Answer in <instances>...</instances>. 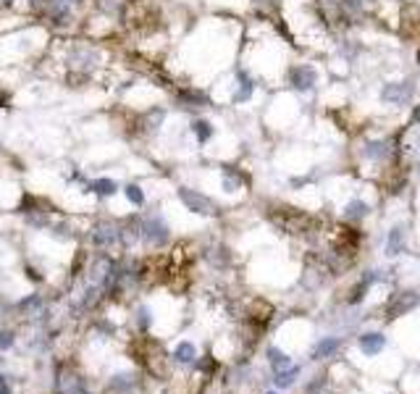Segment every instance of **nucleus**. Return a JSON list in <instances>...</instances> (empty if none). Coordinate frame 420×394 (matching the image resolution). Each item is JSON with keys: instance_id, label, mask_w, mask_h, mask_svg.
<instances>
[{"instance_id": "nucleus-6", "label": "nucleus", "mask_w": 420, "mask_h": 394, "mask_svg": "<svg viewBox=\"0 0 420 394\" xmlns=\"http://www.w3.org/2000/svg\"><path fill=\"white\" fill-rule=\"evenodd\" d=\"M176 195L182 200V205L187 210H192L197 216H216L218 213V203L213 197H208L200 189H192V187H179Z\"/></svg>"}, {"instance_id": "nucleus-23", "label": "nucleus", "mask_w": 420, "mask_h": 394, "mask_svg": "<svg viewBox=\"0 0 420 394\" xmlns=\"http://www.w3.org/2000/svg\"><path fill=\"white\" fill-rule=\"evenodd\" d=\"M137 321H140L142 331H145V328H150V323H152L150 307H140V310H137Z\"/></svg>"}, {"instance_id": "nucleus-19", "label": "nucleus", "mask_w": 420, "mask_h": 394, "mask_svg": "<svg viewBox=\"0 0 420 394\" xmlns=\"http://www.w3.org/2000/svg\"><path fill=\"white\" fill-rule=\"evenodd\" d=\"M300 376V368L297 365H289V368H284V371L276 373V379H273V384L279 386V389H287V386H291V381Z\"/></svg>"}, {"instance_id": "nucleus-18", "label": "nucleus", "mask_w": 420, "mask_h": 394, "mask_svg": "<svg viewBox=\"0 0 420 394\" xmlns=\"http://www.w3.org/2000/svg\"><path fill=\"white\" fill-rule=\"evenodd\" d=\"M268 363L276 373L289 368V358H287V352H281L279 347H268Z\"/></svg>"}, {"instance_id": "nucleus-30", "label": "nucleus", "mask_w": 420, "mask_h": 394, "mask_svg": "<svg viewBox=\"0 0 420 394\" xmlns=\"http://www.w3.org/2000/svg\"><path fill=\"white\" fill-rule=\"evenodd\" d=\"M270 394H276V392H270Z\"/></svg>"}, {"instance_id": "nucleus-25", "label": "nucleus", "mask_w": 420, "mask_h": 394, "mask_svg": "<svg viewBox=\"0 0 420 394\" xmlns=\"http://www.w3.org/2000/svg\"><path fill=\"white\" fill-rule=\"evenodd\" d=\"M13 347V334L11 331H0V350H11Z\"/></svg>"}, {"instance_id": "nucleus-2", "label": "nucleus", "mask_w": 420, "mask_h": 394, "mask_svg": "<svg viewBox=\"0 0 420 394\" xmlns=\"http://www.w3.org/2000/svg\"><path fill=\"white\" fill-rule=\"evenodd\" d=\"M420 98V87L415 77H402V79H389L378 89V103L394 110L412 108L415 100Z\"/></svg>"}, {"instance_id": "nucleus-26", "label": "nucleus", "mask_w": 420, "mask_h": 394, "mask_svg": "<svg viewBox=\"0 0 420 394\" xmlns=\"http://www.w3.org/2000/svg\"><path fill=\"white\" fill-rule=\"evenodd\" d=\"M200 368H203V371H210V368H213V360H203L200 363Z\"/></svg>"}, {"instance_id": "nucleus-13", "label": "nucleus", "mask_w": 420, "mask_h": 394, "mask_svg": "<svg viewBox=\"0 0 420 394\" xmlns=\"http://www.w3.org/2000/svg\"><path fill=\"white\" fill-rule=\"evenodd\" d=\"M339 3H342V8H345V11L349 13L357 24H360V19L370 16V13L376 11L384 0H339Z\"/></svg>"}, {"instance_id": "nucleus-1", "label": "nucleus", "mask_w": 420, "mask_h": 394, "mask_svg": "<svg viewBox=\"0 0 420 394\" xmlns=\"http://www.w3.org/2000/svg\"><path fill=\"white\" fill-rule=\"evenodd\" d=\"M405 131H384V134H365L355 145V153L360 163L373 166L381 171V176L399 161H405Z\"/></svg>"}, {"instance_id": "nucleus-12", "label": "nucleus", "mask_w": 420, "mask_h": 394, "mask_svg": "<svg viewBox=\"0 0 420 394\" xmlns=\"http://www.w3.org/2000/svg\"><path fill=\"white\" fill-rule=\"evenodd\" d=\"M418 302H420V297L415 295V292H399V295H394V300L389 302L386 316L389 318L405 316V313H410L412 307H418Z\"/></svg>"}, {"instance_id": "nucleus-9", "label": "nucleus", "mask_w": 420, "mask_h": 394, "mask_svg": "<svg viewBox=\"0 0 420 394\" xmlns=\"http://www.w3.org/2000/svg\"><path fill=\"white\" fill-rule=\"evenodd\" d=\"M189 131H192L194 143L205 147V145L213 143V137H216V124L208 119V116H192L189 119Z\"/></svg>"}, {"instance_id": "nucleus-8", "label": "nucleus", "mask_w": 420, "mask_h": 394, "mask_svg": "<svg viewBox=\"0 0 420 394\" xmlns=\"http://www.w3.org/2000/svg\"><path fill=\"white\" fill-rule=\"evenodd\" d=\"M252 184V176L237 163H226L221 166V189L229 192V195H234L239 189H247Z\"/></svg>"}, {"instance_id": "nucleus-16", "label": "nucleus", "mask_w": 420, "mask_h": 394, "mask_svg": "<svg viewBox=\"0 0 420 394\" xmlns=\"http://www.w3.org/2000/svg\"><path fill=\"white\" fill-rule=\"evenodd\" d=\"M89 192H95L100 197H110L119 192V184L113 179H95V182H89Z\"/></svg>"}, {"instance_id": "nucleus-11", "label": "nucleus", "mask_w": 420, "mask_h": 394, "mask_svg": "<svg viewBox=\"0 0 420 394\" xmlns=\"http://www.w3.org/2000/svg\"><path fill=\"white\" fill-rule=\"evenodd\" d=\"M384 250H386L389 258L402 255V252L407 250V226H405V224H397V226L389 229L386 242H384Z\"/></svg>"}, {"instance_id": "nucleus-27", "label": "nucleus", "mask_w": 420, "mask_h": 394, "mask_svg": "<svg viewBox=\"0 0 420 394\" xmlns=\"http://www.w3.org/2000/svg\"><path fill=\"white\" fill-rule=\"evenodd\" d=\"M74 394H89V392H87L85 386H76V389H74Z\"/></svg>"}, {"instance_id": "nucleus-5", "label": "nucleus", "mask_w": 420, "mask_h": 394, "mask_svg": "<svg viewBox=\"0 0 420 394\" xmlns=\"http://www.w3.org/2000/svg\"><path fill=\"white\" fill-rule=\"evenodd\" d=\"M173 105L179 110H187L192 116H203V110L216 108L213 95L208 89L197 87V85H184V87L173 89Z\"/></svg>"}, {"instance_id": "nucleus-21", "label": "nucleus", "mask_w": 420, "mask_h": 394, "mask_svg": "<svg viewBox=\"0 0 420 394\" xmlns=\"http://www.w3.org/2000/svg\"><path fill=\"white\" fill-rule=\"evenodd\" d=\"M336 347H339V340H324L315 344V350H312V358H328V355H334Z\"/></svg>"}, {"instance_id": "nucleus-22", "label": "nucleus", "mask_w": 420, "mask_h": 394, "mask_svg": "<svg viewBox=\"0 0 420 394\" xmlns=\"http://www.w3.org/2000/svg\"><path fill=\"white\" fill-rule=\"evenodd\" d=\"M124 195H126V200H129L131 205H137V208L145 205V192H142L140 184H126L124 187Z\"/></svg>"}, {"instance_id": "nucleus-3", "label": "nucleus", "mask_w": 420, "mask_h": 394, "mask_svg": "<svg viewBox=\"0 0 420 394\" xmlns=\"http://www.w3.org/2000/svg\"><path fill=\"white\" fill-rule=\"evenodd\" d=\"M321 68L310 61H294V64L287 66V71H284V85L289 89L291 95H297V98H305V95H312L315 89L321 87Z\"/></svg>"}, {"instance_id": "nucleus-4", "label": "nucleus", "mask_w": 420, "mask_h": 394, "mask_svg": "<svg viewBox=\"0 0 420 394\" xmlns=\"http://www.w3.org/2000/svg\"><path fill=\"white\" fill-rule=\"evenodd\" d=\"M258 87H260V79L249 71L247 66L237 61L234 68H231V95H229V105L239 108V105L252 103L255 95H258Z\"/></svg>"}, {"instance_id": "nucleus-17", "label": "nucleus", "mask_w": 420, "mask_h": 394, "mask_svg": "<svg viewBox=\"0 0 420 394\" xmlns=\"http://www.w3.org/2000/svg\"><path fill=\"white\" fill-rule=\"evenodd\" d=\"M134 386H137V376H131V373H119V376L110 379V389L113 392H131Z\"/></svg>"}, {"instance_id": "nucleus-24", "label": "nucleus", "mask_w": 420, "mask_h": 394, "mask_svg": "<svg viewBox=\"0 0 420 394\" xmlns=\"http://www.w3.org/2000/svg\"><path fill=\"white\" fill-rule=\"evenodd\" d=\"M410 129H420V98L415 100V105L410 108Z\"/></svg>"}, {"instance_id": "nucleus-14", "label": "nucleus", "mask_w": 420, "mask_h": 394, "mask_svg": "<svg viewBox=\"0 0 420 394\" xmlns=\"http://www.w3.org/2000/svg\"><path fill=\"white\" fill-rule=\"evenodd\" d=\"M119 240H121V229H116L113 224H100L92 231V242H95L97 247H110V245H116Z\"/></svg>"}, {"instance_id": "nucleus-28", "label": "nucleus", "mask_w": 420, "mask_h": 394, "mask_svg": "<svg viewBox=\"0 0 420 394\" xmlns=\"http://www.w3.org/2000/svg\"><path fill=\"white\" fill-rule=\"evenodd\" d=\"M415 171H418V179H420V161H418V166H415Z\"/></svg>"}, {"instance_id": "nucleus-20", "label": "nucleus", "mask_w": 420, "mask_h": 394, "mask_svg": "<svg viewBox=\"0 0 420 394\" xmlns=\"http://www.w3.org/2000/svg\"><path fill=\"white\" fill-rule=\"evenodd\" d=\"M173 358H176V363H194L197 350H194V344H189V342H182V344L173 350Z\"/></svg>"}, {"instance_id": "nucleus-15", "label": "nucleus", "mask_w": 420, "mask_h": 394, "mask_svg": "<svg viewBox=\"0 0 420 394\" xmlns=\"http://www.w3.org/2000/svg\"><path fill=\"white\" fill-rule=\"evenodd\" d=\"M384 344H386V337L378 334V331H370V334H363V337H360V350L365 352V355H370V358L384 350Z\"/></svg>"}, {"instance_id": "nucleus-29", "label": "nucleus", "mask_w": 420, "mask_h": 394, "mask_svg": "<svg viewBox=\"0 0 420 394\" xmlns=\"http://www.w3.org/2000/svg\"><path fill=\"white\" fill-rule=\"evenodd\" d=\"M3 386H6V381H3V376H0V389H3Z\"/></svg>"}, {"instance_id": "nucleus-10", "label": "nucleus", "mask_w": 420, "mask_h": 394, "mask_svg": "<svg viewBox=\"0 0 420 394\" xmlns=\"http://www.w3.org/2000/svg\"><path fill=\"white\" fill-rule=\"evenodd\" d=\"M368 216H370V205H368L363 197H352L345 208H342V221H345V224H349V226L363 224Z\"/></svg>"}, {"instance_id": "nucleus-7", "label": "nucleus", "mask_w": 420, "mask_h": 394, "mask_svg": "<svg viewBox=\"0 0 420 394\" xmlns=\"http://www.w3.org/2000/svg\"><path fill=\"white\" fill-rule=\"evenodd\" d=\"M142 240L152 245V247H163L166 242L171 240V229H168V224L163 216L158 213H150V216H145L142 219Z\"/></svg>"}]
</instances>
